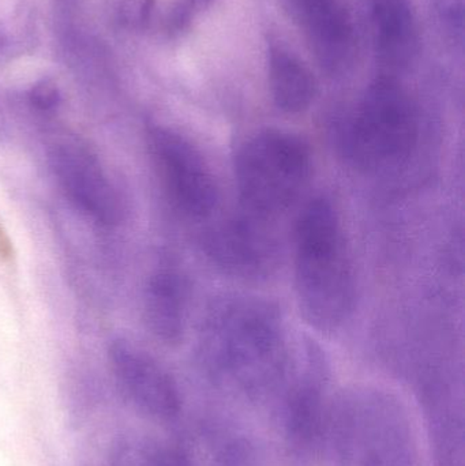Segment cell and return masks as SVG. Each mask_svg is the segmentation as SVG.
I'll return each mask as SVG.
<instances>
[{"label":"cell","instance_id":"obj_1","mask_svg":"<svg viewBox=\"0 0 465 466\" xmlns=\"http://www.w3.org/2000/svg\"><path fill=\"white\" fill-rule=\"evenodd\" d=\"M201 352L210 371L248 391L269 389L288 363L286 323L268 299L227 295L202 323Z\"/></svg>","mask_w":465,"mask_h":466},{"label":"cell","instance_id":"obj_2","mask_svg":"<svg viewBox=\"0 0 465 466\" xmlns=\"http://www.w3.org/2000/svg\"><path fill=\"white\" fill-rule=\"evenodd\" d=\"M294 238V285L300 314L317 330L336 331L354 312L357 279L332 199L316 197L303 207Z\"/></svg>","mask_w":465,"mask_h":466},{"label":"cell","instance_id":"obj_3","mask_svg":"<svg viewBox=\"0 0 465 466\" xmlns=\"http://www.w3.org/2000/svg\"><path fill=\"white\" fill-rule=\"evenodd\" d=\"M420 133V114L411 96L393 76H381L333 137L347 166L363 174H384L409 160Z\"/></svg>","mask_w":465,"mask_h":466},{"label":"cell","instance_id":"obj_4","mask_svg":"<svg viewBox=\"0 0 465 466\" xmlns=\"http://www.w3.org/2000/svg\"><path fill=\"white\" fill-rule=\"evenodd\" d=\"M311 168L305 139L278 128L257 131L235 155V182L243 209L264 220L281 215L308 187Z\"/></svg>","mask_w":465,"mask_h":466},{"label":"cell","instance_id":"obj_5","mask_svg":"<svg viewBox=\"0 0 465 466\" xmlns=\"http://www.w3.org/2000/svg\"><path fill=\"white\" fill-rule=\"evenodd\" d=\"M147 147L172 205L187 218H210L220 188L201 150L179 131L160 125L147 130Z\"/></svg>","mask_w":465,"mask_h":466},{"label":"cell","instance_id":"obj_6","mask_svg":"<svg viewBox=\"0 0 465 466\" xmlns=\"http://www.w3.org/2000/svg\"><path fill=\"white\" fill-rule=\"evenodd\" d=\"M49 166L79 213L101 226L119 223L122 198L90 147L78 139L57 141L49 150Z\"/></svg>","mask_w":465,"mask_h":466},{"label":"cell","instance_id":"obj_7","mask_svg":"<svg viewBox=\"0 0 465 466\" xmlns=\"http://www.w3.org/2000/svg\"><path fill=\"white\" fill-rule=\"evenodd\" d=\"M202 248L218 270L238 279L267 277L278 263L275 236L268 231L264 218L248 212L210 227Z\"/></svg>","mask_w":465,"mask_h":466},{"label":"cell","instance_id":"obj_8","mask_svg":"<svg viewBox=\"0 0 465 466\" xmlns=\"http://www.w3.org/2000/svg\"><path fill=\"white\" fill-rule=\"evenodd\" d=\"M109 359L123 394L139 410L156 419L179 413L177 383L155 359L125 339L112 341Z\"/></svg>","mask_w":465,"mask_h":466},{"label":"cell","instance_id":"obj_9","mask_svg":"<svg viewBox=\"0 0 465 466\" xmlns=\"http://www.w3.org/2000/svg\"><path fill=\"white\" fill-rule=\"evenodd\" d=\"M300 30L317 62L330 76L346 73L354 63L357 30L341 0H291Z\"/></svg>","mask_w":465,"mask_h":466},{"label":"cell","instance_id":"obj_10","mask_svg":"<svg viewBox=\"0 0 465 466\" xmlns=\"http://www.w3.org/2000/svg\"><path fill=\"white\" fill-rule=\"evenodd\" d=\"M371 21L379 62L390 71L409 68L420 44V26L409 0H376Z\"/></svg>","mask_w":465,"mask_h":466},{"label":"cell","instance_id":"obj_11","mask_svg":"<svg viewBox=\"0 0 465 466\" xmlns=\"http://www.w3.org/2000/svg\"><path fill=\"white\" fill-rule=\"evenodd\" d=\"M188 285L175 268L156 271L144 292V317L147 329L164 344H177L186 333Z\"/></svg>","mask_w":465,"mask_h":466},{"label":"cell","instance_id":"obj_12","mask_svg":"<svg viewBox=\"0 0 465 466\" xmlns=\"http://www.w3.org/2000/svg\"><path fill=\"white\" fill-rule=\"evenodd\" d=\"M308 370L289 391L286 402V426L295 445L310 449L324 432L325 407L322 394L321 355L308 345Z\"/></svg>","mask_w":465,"mask_h":466},{"label":"cell","instance_id":"obj_13","mask_svg":"<svg viewBox=\"0 0 465 466\" xmlns=\"http://www.w3.org/2000/svg\"><path fill=\"white\" fill-rule=\"evenodd\" d=\"M270 95L278 111L297 115L308 111L317 95V82L310 67L283 44L268 49Z\"/></svg>","mask_w":465,"mask_h":466},{"label":"cell","instance_id":"obj_14","mask_svg":"<svg viewBox=\"0 0 465 466\" xmlns=\"http://www.w3.org/2000/svg\"><path fill=\"white\" fill-rule=\"evenodd\" d=\"M363 413V412H362ZM382 415L373 412V426L369 423L366 412L360 416L362 423H354L349 430L355 434L347 435V461L354 466H412L409 454V446L404 445V437L399 432L398 426L385 423L387 415L381 423Z\"/></svg>","mask_w":465,"mask_h":466},{"label":"cell","instance_id":"obj_15","mask_svg":"<svg viewBox=\"0 0 465 466\" xmlns=\"http://www.w3.org/2000/svg\"><path fill=\"white\" fill-rule=\"evenodd\" d=\"M156 0H103L106 15L126 30L144 29L152 15Z\"/></svg>","mask_w":465,"mask_h":466},{"label":"cell","instance_id":"obj_16","mask_svg":"<svg viewBox=\"0 0 465 466\" xmlns=\"http://www.w3.org/2000/svg\"><path fill=\"white\" fill-rule=\"evenodd\" d=\"M27 101L35 111L48 114L55 111L62 103L59 86L49 78L40 79L32 85L27 92Z\"/></svg>","mask_w":465,"mask_h":466},{"label":"cell","instance_id":"obj_17","mask_svg":"<svg viewBox=\"0 0 465 466\" xmlns=\"http://www.w3.org/2000/svg\"><path fill=\"white\" fill-rule=\"evenodd\" d=\"M213 2H215V0H185L183 3H185L188 10L194 14L197 13V11L207 10V8L212 5Z\"/></svg>","mask_w":465,"mask_h":466},{"label":"cell","instance_id":"obj_18","mask_svg":"<svg viewBox=\"0 0 465 466\" xmlns=\"http://www.w3.org/2000/svg\"><path fill=\"white\" fill-rule=\"evenodd\" d=\"M3 49H5V41L0 38V55H2Z\"/></svg>","mask_w":465,"mask_h":466},{"label":"cell","instance_id":"obj_19","mask_svg":"<svg viewBox=\"0 0 465 466\" xmlns=\"http://www.w3.org/2000/svg\"><path fill=\"white\" fill-rule=\"evenodd\" d=\"M60 2H63V3H70L71 0H60Z\"/></svg>","mask_w":465,"mask_h":466}]
</instances>
